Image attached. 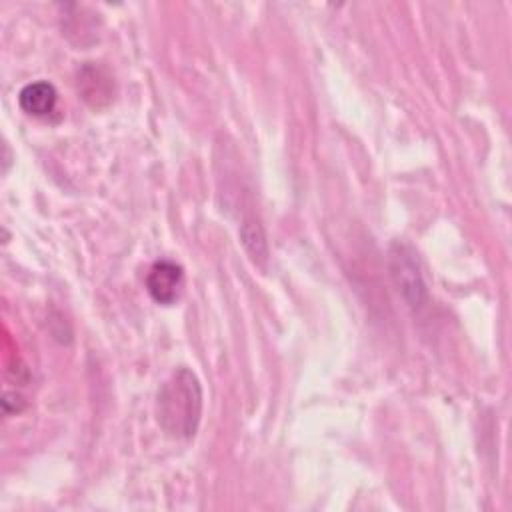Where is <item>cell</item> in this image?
<instances>
[{"mask_svg": "<svg viewBox=\"0 0 512 512\" xmlns=\"http://www.w3.org/2000/svg\"><path fill=\"white\" fill-rule=\"evenodd\" d=\"M90 86L88 92H84V100H88L94 106H100V100H108L110 98V90H112V82L110 76L96 66V82H92V76L88 72V68L84 66L82 72L78 74V88L86 90Z\"/></svg>", "mask_w": 512, "mask_h": 512, "instance_id": "5", "label": "cell"}, {"mask_svg": "<svg viewBox=\"0 0 512 512\" xmlns=\"http://www.w3.org/2000/svg\"><path fill=\"white\" fill-rule=\"evenodd\" d=\"M146 290L154 302L174 304L184 290V268L174 260H156L146 274Z\"/></svg>", "mask_w": 512, "mask_h": 512, "instance_id": "3", "label": "cell"}, {"mask_svg": "<svg viewBox=\"0 0 512 512\" xmlns=\"http://www.w3.org/2000/svg\"><path fill=\"white\" fill-rule=\"evenodd\" d=\"M406 244H394L390 252L392 276L410 306H422L426 300V286L418 268V258Z\"/></svg>", "mask_w": 512, "mask_h": 512, "instance_id": "2", "label": "cell"}, {"mask_svg": "<svg viewBox=\"0 0 512 512\" xmlns=\"http://www.w3.org/2000/svg\"><path fill=\"white\" fill-rule=\"evenodd\" d=\"M56 100H58V92H56L54 84H50L46 80L30 82V84L22 86V90L18 92L20 108L26 114L36 116V118L50 116L56 108Z\"/></svg>", "mask_w": 512, "mask_h": 512, "instance_id": "4", "label": "cell"}, {"mask_svg": "<svg viewBox=\"0 0 512 512\" xmlns=\"http://www.w3.org/2000/svg\"><path fill=\"white\" fill-rule=\"evenodd\" d=\"M202 416V386L198 376L186 368H176L156 394V418L160 428L172 438H192Z\"/></svg>", "mask_w": 512, "mask_h": 512, "instance_id": "1", "label": "cell"}]
</instances>
